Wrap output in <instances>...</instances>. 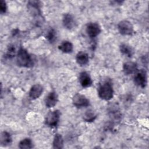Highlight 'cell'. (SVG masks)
<instances>
[{"mask_svg":"<svg viewBox=\"0 0 149 149\" xmlns=\"http://www.w3.org/2000/svg\"><path fill=\"white\" fill-rule=\"evenodd\" d=\"M16 62L19 66L24 68H31L34 64V61L31 55L23 47H20L17 51Z\"/></svg>","mask_w":149,"mask_h":149,"instance_id":"6da1fadb","label":"cell"},{"mask_svg":"<svg viewBox=\"0 0 149 149\" xmlns=\"http://www.w3.org/2000/svg\"><path fill=\"white\" fill-rule=\"evenodd\" d=\"M98 94L100 98L108 101L113 96V86L110 81L105 80L101 83L98 87Z\"/></svg>","mask_w":149,"mask_h":149,"instance_id":"7a4b0ae2","label":"cell"},{"mask_svg":"<svg viewBox=\"0 0 149 149\" xmlns=\"http://www.w3.org/2000/svg\"><path fill=\"white\" fill-rule=\"evenodd\" d=\"M133 80L136 86L142 88H145L147 84V73L146 70L145 69L137 70L135 73Z\"/></svg>","mask_w":149,"mask_h":149,"instance_id":"3957f363","label":"cell"},{"mask_svg":"<svg viewBox=\"0 0 149 149\" xmlns=\"http://www.w3.org/2000/svg\"><path fill=\"white\" fill-rule=\"evenodd\" d=\"M61 112L59 110H55L49 112L45 118V124L51 127H56L59 122Z\"/></svg>","mask_w":149,"mask_h":149,"instance_id":"277c9868","label":"cell"},{"mask_svg":"<svg viewBox=\"0 0 149 149\" xmlns=\"http://www.w3.org/2000/svg\"><path fill=\"white\" fill-rule=\"evenodd\" d=\"M118 29L120 34L123 36H131L134 32V28L132 23L126 20L119 22Z\"/></svg>","mask_w":149,"mask_h":149,"instance_id":"5b68a950","label":"cell"},{"mask_svg":"<svg viewBox=\"0 0 149 149\" xmlns=\"http://www.w3.org/2000/svg\"><path fill=\"white\" fill-rule=\"evenodd\" d=\"M73 105L77 108L87 107L90 105L88 99L84 95L77 93L72 98Z\"/></svg>","mask_w":149,"mask_h":149,"instance_id":"8992f818","label":"cell"},{"mask_svg":"<svg viewBox=\"0 0 149 149\" xmlns=\"http://www.w3.org/2000/svg\"><path fill=\"white\" fill-rule=\"evenodd\" d=\"M27 9L29 13L34 17H40L41 15V2L38 1H30L27 3Z\"/></svg>","mask_w":149,"mask_h":149,"instance_id":"52a82bcc","label":"cell"},{"mask_svg":"<svg viewBox=\"0 0 149 149\" xmlns=\"http://www.w3.org/2000/svg\"><path fill=\"white\" fill-rule=\"evenodd\" d=\"M100 25L95 22H90L86 26V33L90 38H95L101 33Z\"/></svg>","mask_w":149,"mask_h":149,"instance_id":"ba28073f","label":"cell"},{"mask_svg":"<svg viewBox=\"0 0 149 149\" xmlns=\"http://www.w3.org/2000/svg\"><path fill=\"white\" fill-rule=\"evenodd\" d=\"M62 23L64 27L68 30L74 29L76 25V21L74 16L70 13H65L63 15Z\"/></svg>","mask_w":149,"mask_h":149,"instance_id":"9c48e42d","label":"cell"},{"mask_svg":"<svg viewBox=\"0 0 149 149\" xmlns=\"http://www.w3.org/2000/svg\"><path fill=\"white\" fill-rule=\"evenodd\" d=\"M79 80L80 85L84 88L89 87L93 84L92 79L87 72H82L80 73Z\"/></svg>","mask_w":149,"mask_h":149,"instance_id":"30bf717a","label":"cell"},{"mask_svg":"<svg viewBox=\"0 0 149 149\" xmlns=\"http://www.w3.org/2000/svg\"><path fill=\"white\" fill-rule=\"evenodd\" d=\"M43 90L44 88L41 84H36L31 87L29 92V97L31 100H36L40 97L43 92Z\"/></svg>","mask_w":149,"mask_h":149,"instance_id":"8fae6325","label":"cell"},{"mask_svg":"<svg viewBox=\"0 0 149 149\" xmlns=\"http://www.w3.org/2000/svg\"><path fill=\"white\" fill-rule=\"evenodd\" d=\"M58 99V95L55 91L50 92L45 98V106L48 108L54 107L56 104Z\"/></svg>","mask_w":149,"mask_h":149,"instance_id":"7c38bea8","label":"cell"},{"mask_svg":"<svg viewBox=\"0 0 149 149\" xmlns=\"http://www.w3.org/2000/svg\"><path fill=\"white\" fill-rule=\"evenodd\" d=\"M138 70V66L136 62L129 61L125 62L123 65V71L126 75L135 73Z\"/></svg>","mask_w":149,"mask_h":149,"instance_id":"4fadbf2b","label":"cell"},{"mask_svg":"<svg viewBox=\"0 0 149 149\" xmlns=\"http://www.w3.org/2000/svg\"><path fill=\"white\" fill-rule=\"evenodd\" d=\"M76 62L81 66L86 65L88 63L89 61L88 55L83 51L79 52L76 56Z\"/></svg>","mask_w":149,"mask_h":149,"instance_id":"5bb4252c","label":"cell"},{"mask_svg":"<svg viewBox=\"0 0 149 149\" xmlns=\"http://www.w3.org/2000/svg\"><path fill=\"white\" fill-rule=\"evenodd\" d=\"M58 49L63 53L69 54L72 52L73 50V45L70 41L65 40L59 45Z\"/></svg>","mask_w":149,"mask_h":149,"instance_id":"9a60e30c","label":"cell"},{"mask_svg":"<svg viewBox=\"0 0 149 149\" xmlns=\"http://www.w3.org/2000/svg\"><path fill=\"white\" fill-rule=\"evenodd\" d=\"M12 137L10 133L6 131H3L1 133L0 143L2 146L6 147L10 145L12 143Z\"/></svg>","mask_w":149,"mask_h":149,"instance_id":"2e32d148","label":"cell"},{"mask_svg":"<svg viewBox=\"0 0 149 149\" xmlns=\"http://www.w3.org/2000/svg\"><path fill=\"white\" fill-rule=\"evenodd\" d=\"M119 49L122 54L129 58L132 57L134 54L133 48L126 44H122L119 47Z\"/></svg>","mask_w":149,"mask_h":149,"instance_id":"e0dca14e","label":"cell"},{"mask_svg":"<svg viewBox=\"0 0 149 149\" xmlns=\"http://www.w3.org/2000/svg\"><path fill=\"white\" fill-rule=\"evenodd\" d=\"M52 146L54 148L61 149L63 147V140L61 134L57 133L55 135Z\"/></svg>","mask_w":149,"mask_h":149,"instance_id":"ac0fdd59","label":"cell"},{"mask_svg":"<svg viewBox=\"0 0 149 149\" xmlns=\"http://www.w3.org/2000/svg\"><path fill=\"white\" fill-rule=\"evenodd\" d=\"M109 113H110L111 117L115 119H118L120 116L119 108L116 104H111V105L109 107Z\"/></svg>","mask_w":149,"mask_h":149,"instance_id":"d6986e66","label":"cell"},{"mask_svg":"<svg viewBox=\"0 0 149 149\" xmlns=\"http://www.w3.org/2000/svg\"><path fill=\"white\" fill-rule=\"evenodd\" d=\"M45 38L50 42L53 43L56 40V32L53 28L49 29L45 34Z\"/></svg>","mask_w":149,"mask_h":149,"instance_id":"ffe728a7","label":"cell"},{"mask_svg":"<svg viewBox=\"0 0 149 149\" xmlns=\"http://www.w3.org/2000/svg\"><path fill=\"white\" fill-rule=\"evenodd\" d=\"M33 147L32 141L29 138H25L22 140L19 143V147L21 149H30Z\"/></svg>","mask_w":149,"mask_h":149,"instance_id":"44dd1931","label":"cell"},{"mask_svg":"<svg viewBox=\"0 0 149 149\" xmlns=\"http://www.w3.org/2000/svg\"><path fill=\"white\" fill-rule=\"evenodd\" d=\"M97 118V114L91 109L86 111L83 115V119L86 122H93Z\"/></svg>","mask_w":149,"mask_h":149,"instance_id":"7402d4cb","label":"cell"},{"mask_svg":"<svg viewBox=\"0 0 149 149\" xmlns=\"http://www.w3.org/2000/svg\"><path fill=\"white\" fill-rule=\"evenodd\" d=\"M17 51H16V47L14 45L10 44L8 46L6 51V56L8 58H12L15 55L16 56Z\"/></svg>","mask_w":149,"mask_h":149,"instance_id":"603a6c76","label":"cell"},{"mask_svg":"<svg viewBox=\"0 0 149 149\" xmlns=\"http://www.w3.org/2000/svg\"><path fill=\"white\" fill-rule=\"evenodd\" d=\"M7 10V5L5 1L1 0L0 1V12L1 13H5Z\"/></svg>","mask_w":149,"mask_h":149,"instance_id":"cb8c5ba5","label":"cell"}]
</instances>
